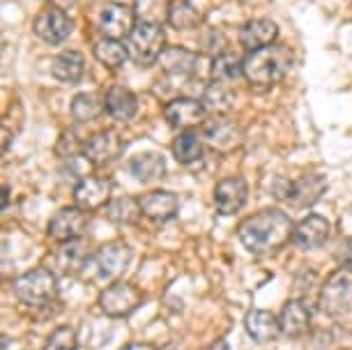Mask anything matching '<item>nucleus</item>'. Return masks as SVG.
<instances>
[{
  "mask_svg": "<svg viewBox=\"0 0 352 350\" xmlns=\"http://www.w3.org/2000/svg\"><path fill=\"white\" fill-rule=\"evenodd\" d=\"M49 3H51V8H58V10H65V12H67V10L74 8L76 0H49Z\"/></svg>",
  "mask_w": 352,
  "mask_h": 350,
  "instance_id": "39",
  "label": "nucleus"
},
{
  "mask_svg": "<svg viewBox=\"0 0 352 350\" xmlns=\"http://www.w3.org/2000/svg\"><path fill=\"white\" fill-rule=\"evenodd\" d=\"M278 322H281L283 336H288V339H302L311 327V309L307 305V300L295 297V300L285 302L283 311L278 316Z\"/></svg>",
  "mask_w": 352,
  "mask_h": 350,
  "instance_id": "20",
  "label": "nucleus"
},
{
  "mask_svg": "<svg viewBox=\"0 0 352 350\" xmlns=\"http://www.w3.org/2000/svg\"><path fill=\"white\" fill-rule=\"evenodd\" d=\"M32 30L35 35L46 44H63L65 39H69V35L74 32V21L69 19V14L65 10L58 8H46L35 17V23H32Z\"/></svg>",
  "mask_w": 352,
  "mask_h": 350,
  "instance_id": "9",
  "label": "nucleus"
},
{
  "mask_svg": "<svg viewBox=\"0 0 352 350\" xmlns=\"http://www.w3.org/2000/svg\"><path fill=\"white\" fill-rule=\"evenodd\" d=\"M69 111L76 122H92L104 113L106 107H104V99L99 97L97 92H78V95L72 99Z\"/></svg>",
  "mask_w": 352,
  "mask_h": 350,
  "instance_id": "30",
  "label": "nucleus"
},
{
  "mask_svg": "<svg viewBox=\"0 0 352 350\" xmlns=\"http://www.w3.org/2000/svg\"><path fill=\"white\" fill-rule=\"evenodd\" d=\"M129 171L138 182H155L159 177H164L166 162L159 153H143L129 162Z\"/></svg>",
  "mask_w": 352,
  "mask_h": 350,
  "instance_id": "28",
  "label": "nucleus"
},
{
  "mask_svg": "<svg viewBox=\"0 0 352 350\" xmlns=\"http://www.w3.org/2000/svg\"><path fill=\"white\" fill-rule=\"evenodd\" d=\"M318 305L331 320L352 322V270L341 267L322 283Z\"/></svg>",
  "mask_w": 352,
  "mask_h": 350,
  "instance_id": "3",
  "label": "nucleus"
},
{
  "mask_svg": "<svg viewBox=\"0 0 352 350\" xmlns=\"http://www.w3.org/2000/svg\"><path fill=\"white\" fill-rule=\"evenodd\" d=\"M168 0H134V14L141 23H168Z\"/></svg>",
  "mask_w": 352,
  "mask_h": 350,
  "instance_id": "34",
  "label": "nucleus"
},
{
  "mask_svg": "<svg viewBox=\"0 0 352 350\" xmlns=\"http://www.w3.org/2000/svg\"><path fill=\"white\" fill-rule=\"evenodd\" d=\"M201 138L205 145L221 155H228L242 145V129L235 122L228 120L226 116H214L212 120H205L201 127Z\"/></svg>",
  "mask_w": 352,
  "mask_h": 350,
  "instance_id": "8",
  "label": "nucleus"
},
{
  "mask_svg": "<svg viewBox=\"0 0 352 350\" xmlns=\"http://www.w3.org/2000/svg\"><path fill=\"white\" fill-rule=\"evenodd\" d=\"M276 37H278V25L272 21V19H265V17L251 19L240 30V44L247 51H256V49H263V46L274 44Z\"/></svg>",
  "mask_w": 352,
  "mask_h": 350,
  "instance_id": "23",
  "label": "nucleus"
},
{
  "mask_svg": "<svg viewBox=\"0 0 352 350\" xmlns=\"http://www.w3.org/2000/svg\"><path fill=\"white\" fill-rule=\"evenodd\" d=\"M136 14L134 8L124 3H106L99 12V30L104 37L111 39H127L131 30L136 28Z\"/></svg>",
  "mask_w": 352,
  "mask_h": 350,
  "instance_id": "13",
  "label": "nucleus"
},
{
  "mask_svg": "<svg viewBox=\"0 0 352 350\" xmlns=\"http://www.w3.org/2000/svg\"><path fill=\"white\" fill-rule=\"evenodd\" d=\"M56 153L58 157H63V160H69V157H76L78 153H83V145L76 141V136L72 134V131H65L56 145Z\"/></svg>",
  "mask_w": 352,
  "mask_h": 350,
  "instance_id": "36",
  "label": "nucleus"
},
{
  "mask_svg": "<svg viewBox=\"0 0 352 350\" xmlns=\"http://www.w3.org/2000/svg\"><path fill=\"white\" fill-rule=\"evenodd\" d=\"M210 76L212 81L217 83H232L237 81L240 76H244V67H242V61L232 54H221L217 58H212V65H210Z\"/></svg>",
  "mask_w": 352,
  "mask_h": 350,
  "instance_id": "32",
  "label": "nucleus"
},
{
  "mask_svg": "<svg viewBox=\"0 0 352 350\" xmlns=\"http://www.w3.org/2000/svg\"><path fill=\"white\" fill-rule=\"evenodd\" d=\"M131 263V247L127 242H109L104 247H99L95 254L90 256L85 270H92V276L102 281L118 279L127 265Z\"/></svg>",
  "mask_w": 352,
  "mask_h": 350,
  "instance_id": "6",
  "label": "nucleus"
},
{
  "mask_svg": "<svg viewBox=\"0 0 352 350\" xmlns=\"http://www.w3.org/2000/svg\"><path fill=\"white\" fill-rule=\"evenodd\" d=\"M143 293L134 283L127 281H116L109 288L102 290L99 295V309L109 316V318H127L143 305Z\"/></svg>",
  "mask_w": 352,
  "mask_h": 350,
  "instance_id": "7",
  "label": "nucleus"
},
{
  "mask_svg": "<svg viewBox=\"0 0 352 350\" xmlns=\"http://www.w3.org/2000/svg\"><path fill=\"white\" fill-rule=\"evenodd\" d=\"M138 201H141L143 217H148L152 221H162V223L170 221L180 212V198L173 194V191L157 189V191H150V194L141 196Z\"/></svg>",
  "mask_w": 352,
  "mask_h": 350,
  "instance_id": "19",
  "label": "nucleus"
},
{
  "mask_svg": "<svg viewBox=\"0 0 352 350\" xmlns=\"http://www.w3.org/2000/svg\"><path fill=\"white\" fill-rule=\"evenodd\" d=\"M76 206L85 212H97L111 203V180L102 175H88L76 182L74 187Z\"/></svg>",
  "mask_w": 352,
  "mask_h": 350,
  "instance_id": "16",
  "label": "nucleus"
},
{
  "mask_svg": "<svg viewBox=\"0 0 352 350\" xmlns=\"http://www.w3.org/2000/svg\"><path fill=\"white\" fill-rule=\"evenodd\" d=\"M44 350H76V332L72 327H58L49 336Z\"/></svg>",
  "mask_w": 352,
  "mask_h": 350,
  "instance_id": "35",
  "label": "nucleus"
},
{
  "mask_svg": "<svg viewBox=\"0 0 352 350\" xmlns=\"http://www.w3.org/2000/svg\"><path fill=\"white\" fill-rule=\"evenodd\" d=\"M334 261L341 267L352 270V237H343L334 249Z\"/></svg>",
  "mask_w": 352,
  "mask_h": 350,
  "instance_id": "38",
  "label": "nucleus"
},
{
  "mask_svg": "<svg viewBox=\"0 0 352 350\" xmlns=\"http://www.w3.org/2000/svg\"><path fill=\"white\" fill-rule=\"evenodd\" d=\"M14 295L28 307H46L58 297V276L46 267L30 270L14 279Z\"/></svg>",
  "mask_w": 352,
  "mask_h": 350,
  "instance_id": "5",
  "label": "nucleus"
},
{
  "mask_svg": "<svg viewBox=\"0 0 352 350\" xmlns=\"http://www.w3.org/2000/svg\"><path fill=\"white\" fill-rule=\"evenodd\" d=\"M205 350H228V343H226V341H214L212 346H208Z\"/></svg>",
  "mask_w": 352,
  "mask_h": 350,
  "instance_id": "41",
  "label": "nucleus"
},
{
  "mask_svg": "<svg viewBox=\"0 0 352 350\" xmlns=\"http://www.w3.org/2000/svg\"><path fill=\"white\" fill-rule=\"evenodd\" d=\"M329 233H331V223L324 219V217L309 215V217H304L300 223H295L292 244L304 249V252H309V249L322 247V244L329 240Z\"/></svg>",
  "mask_w": 352,
  "mask_h": 350,
  "instance_id": "18",
  "label": "nucleus"
},
{
  "mask_svg": "<svg viewBox=\"0 0 352 350\" xmlns=\"http://www.w3.org/2000/svg\"><path fill=\"white\" fill-rule=\"evenodd\" d=\"M244 327H247L249 336L258 343H272L281 334V322L272 311L265 309H251L244 318Z\"/></svg>",
  "mask_w": 352,
  "mask_h": 350,
  "instance_id": "24",
  "label": "nucleus"
},
{
  "mask_svg": "<svg viewBox=\"0 0 352 350\" xmlns=\"http://www.w3.org/2000/svg\"><path fill=\"white\" fill-rule=\"evenodd\" d=\"M90 223V212H85L78 206L74 208H63L60 212L49 221V237L56 242H72L81 240L85 228Z\"/></svg>",
  "mask_w": 352,
  "mask_h": 350,
  "instance_id": "15",
  "label": "nucleus"
},
{
  "mask_svg": "<svg viewBox=\"0 0 352 350\" xmlns=\"http://www.w3.org/2000/svg\"><path fill=\"white\" fill-rule=\"evenodd\" d=\"M122 350H157L155 346H150V343H143V341H134V343H127Z\"/></svg>",
  "mask_w": 352,
  "mask_h": 350,
  "instance_id": "40",
  "label": "nucleus"
},
{
  "mask_svg": "<svg viewBox=\"0 0 352 350\" xmlns=\"http://www.w3.org/2000/svg\"><path fill=\"white\" fill-rule=\"evenodd\" d=\"M168 23L175 30H194L203 23V14L189 0H173L168 10Z\"/></svg>",
  "mask_w": 352,
  "mask_h": 350,
  "instance_id": "31",
  "label": "nucleus"
},
{
  "mask_svg": "<svg viewBox=\"0 0 352 350\" xmlns=\"http://www.w3.org/2000/svg\"><path fill=\"white\" fill-rule=\"evenodd\" d=\"M88 261H90V252L83 237L72 242H60V247L49 256L51 272L56 276H72L83 272Z\"/></svg>",
  "mask_w": 352,
  "mask_h": 350,
  "instance_id": "10",
  "label": "nucleus"
},
{
  "mask_svg": "<svg viewBox=\"0 0 352 350\" xmlns=\"http://www.w3.org/2000/svg\"><path fill=\"white\" fill-rule=\"evenodd\" d=\"M164 118L173 129L187 131L203 127L205 120H208V111H205L203 102H198V99L177 97L164 107Z\"/></svg>",
  "mask_w": 352,
  "mask_h": 350,
  "instance_id": "11",
  "label": "nucleus"
},
{
  "mask_svg": "<svg viewBox=\"0 0 352 350\" xmlns=\"http://www.w3.org/2000/svg\"><path fill=\"white\" fill-rule=\"evenodd\" d=\"M292 65V56L288 51V46L283 44H270L263 49L247 51L242 61L244 67V78L251 83V88H272L276 85L281 78L288 74Z\"/></svg>",
  "mask_w": 352,
  "mask_h": 350,
  "instance_id": "2",
  "label": "nucleus"
},
{
  "mask_svg": "<svg viewBox=\"0 0 352 350\" xmlns=\"http://www.w3.org/2000/svg\"><path fill=\"white\" fill-rule=\"evenodd\" d=\"M249 198V184L242 175H228L217 182L214 187V206L221 217L237 215L247 206Z\"/></svg>",
  "mask_w": 352,
  "mask_h": 350,
  "instance_id": "14",
  "label": "nucleus"
},
{
  "mask_svg": "<svg viewBox=\"0 0 352 350\" xmlns=\"http://www.w3.org/2000/svg\"><path fill=\"white\" fill-rule=\"evenodd\" d=\"M159 65L173 78H191L198 69V54L182 49V46H166Z\"/></svg>",
  "mask_w": 352,
  "mask_h": 350,
  "instance_id": "22",
  "label": "nucleus"
},
{
  "mask_svg": "<svg viewBox=\"0 0 352 350\" xmlns=\"http://www.w3.org/2000/svg\"><path fill=\"white\" fill-rule=\"evenodd\" d=\"M127 44V54L138 67H150V65L159 63L164 49H166V32L164 25L157 23H136L131 35L124 39Z\"/></svg>",
  "mask_w": 352,
  "mask_h": 350,
  "instance_id": "4",
  "label": "nucleus"
},
{
  "mask_svg": "<svg viewBox=\"0 0 352 350\" xmlns=\"http://www.w3.org/2000/svg\"><path fill=\"white\" fill-rule=\"evenodd\" d=\"M124 150V138L116 129H102L92 134L83 143V157L92 166H106V164L116 162Z\"/></svg>",
  "mask_w": 352,
  "mask_h": 350,
  "instance_id": "12",
  "label": "nucleus"
},
{
  "mask_svg": "<svg viewBox=\"0 0 352 350\" xmlns=\"http://www.w3.org/2000/svg\"><path fill=\"white\" fill-rule=\"evenodd\" d=\"M92 54H95L97 61L109 69H120L124 61L129 58L127 44H122V39H111V37L97 39L95 46H92Z\"/></svg>",
  "mask_w": 352,
  "mask_h": 350,
  "instance_id": "29",
  "label": "nucleus"
},
{
  "mask_svg": "<svg viewBox=\"0 0 352 350\" xmlns=\"http://www.w3.org/2000/svg\"><path fill=\"white\" fill-rule=\"evenodd\" d=\"M104 107L113 120L118 122H129L134 120V116L138 113V99L129 88L124 85H111L104 95Z\"/></svg>",
  "mask_w": 352,
  "mask_h": 350,
  "instance_id": "21",
  "label": "nucleus"
},
{
  "mask_svg": "<svg viewBox=\"0 0 352 350\" xmlns=\"http://www.w3.org/2000/svg\"><path fill=\"white\" fill-rule=\"evenodd\" d=\"M203 51L205 54H210L212 58H217V56H221L226 54L223 51V46H226V37H223V32H219V30H210L208 35L203 37Z\"/></svg>",
  "mask_w": 352,
  "mask_h": 350,
  "instance_id": "37",
  "label": "nucleus"
},
{
  "mask_svg": "<svg viewBox=\"0 0 352 350\" xmlns=\"http://www.w3.org/2000/svg\"><path fill=\"white\" fill-rule=\"evenodd\" d=\"M51 74L60 83L74 85L85 74V58L78 51H63L51 61Z\"/></svg>",
  "mask_w": 352,
  "mask_h": 350,
  "instance_id": "25",
  "label": "nucleus"
},
{
  "mask_svg": "<svg viewBox=\"0 0 352 350\" xmlns=\"http://www.w3.org/2000/svg\"><path fill=\"white\" fill-rule=\"evenodd\" d=\"M324 191H327V177L320 173H307L288 184V189H285L288 196L285 198H288V203L292 208L302 210V208L316 206Z\"/></svg>",
  "mask_w": 352,
  "mask_h": 350,
  "instance_id": "17",
  "label": "nucleus"
},
{
  "mask_svg": "<svg viewBox=\"0 0 352 350\" xmlns=\"http://www.w3.org/2000/svg\"><path fill=\"white\" fill-rule=\"evenodd\" d=\"M143 210L141 201L131 196H120V198H111V203L104 208V217L118 226H134L141 219Z\"/></svg>",
  "mask_w": 352,
  "mask_h": 350,
  "instance_id": "26",
  "label": "nucleus"
},
{
  "mask_svg": "<svg viewBox=\"0 0 352 350\" xmlns=\"http://www.w3.org/2000/svg\"><path fill=\"white\" fill-rule=\"evenodd\" d=\"M170 150H173V157H175V162H180V164H184V166H189V164H194V162H198L203 157V138L194 129L180 131L175 141H173Z\"/></svg>",
  "mask_w": 352,
  "mask_h": 350,
  "instance_id": "27",
  "label": "nucleus"
},
{
  "mask_svg": "<svg viewBox=\"0 0 352 350\" xmlns=\"http://www.w3.org/2000/svg\"><path fill=\"white\" fill-rule=\"evenodd\" d=\"M201 102L205 111L214 116H226V113H230V109H232V95H230L228 85L217 83V81H212L208 88L203 90Z\"/></svg>",
  "mask_w": 352,
  "mask_h": 350,
  "instance_id": "33",
  "label": "nucleus"
},
{
  "mask_svg": "<svg viewBox=\"0 0 352 350\" xmlns=\"http://www.w3.org/2000/svg\"><path fill=\"white\" fill-rule=\"evenodd\" d=\"M292 230H295V223L290 221L288 215L276 208H267L247 217L237 226V237L247 252L265 256L285 247L292 240Z\"/></svg>",
  "mask_w": 352,
  "mask_h": 350,
  "instance_id": "1",
  "label": "nucleus"
}]
</instances>
